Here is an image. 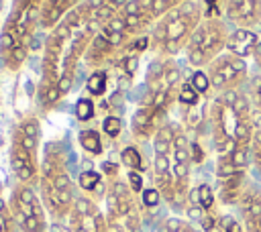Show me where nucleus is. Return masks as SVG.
Here are the masks:
<instances>
[{
	"label": "nucleus",
	"instance_id": "nucleus-1",
	"mask_svg": "<svg viewBox=\"0 0 261 232\" xmlns=\"http://www.w3.org/2000/svg\"><path fill=\"white\" fill-rule=\"evenodd\" d=\"M204 20L202 4L196 2H179L173 10L161 16L155 22V31L151 37V47L161 55L169 57L188 47L192 33Z\"/></svg>",
	"mask_w": 261,
	"mask_h": 232
},
{
	"label": "nucleus",
	"instance_id": "nucleus-2",
	"mask_svg": "<svg viewBox=\"0 0 261 232\" xmlns=\"http://www.w3.org/2000/svg\"><path fill=\"white\" fill-rule=\"evenodd\" d=\"M228 35L230 33L220 18H204L188 41V63L198 69L210 65L218 55H222V49H226Z\"/></svg>",
	"mask_w": 261,
	"mask_h": 232
},
{
	"label": "nucleus",
	"instance_id": "nucleus-3",
	"mask_svg": "<svg viewBox=\"0 0 261 232\" xmlns=\"http://www.w3.org/2000/svg\"><path fill=\"white\" fill-rule=\"evenodd\" d=\"M210 85L218 92H234L243 85L247 79V63L241 57H234L230 53L218 55L206 69Z\"/></svg>",
	"mask_w": 261,
	"mask_h": 232
},
{
	"label": "nucleus",
	"instance_id": "nucleus-4",
	"mask_svg": "<svg viewBox=\"0 0 261 232\" xmlns=\"http://www.w3.org/2000/svg\"><path fill=\"white\" fill-rule=\"evenodd\" d=\"M239 118L234 116L232 108L218 96L210 106V128H212V140L220 155H230L237 147L234 142V128Z\"/></svg>",
	"mask_w": 261,
	"mask_h": 232
},
{
	"label": "nucleus",
	"instance_id": "nucleus-5",
	"mask_svg": "<svg viewBox=\"0 0 261 232\" xmlns=\"http://www.w3.org/2000/svg\"><path fill=\"white\" fill-rule=\"evenodd\" d=\"M106 208H108V222H124L126 218H135L137 214V201L133 189L122 183L120 179H110L106 183Z\"/></svg>",
	"mask_w": 261,
	"mask_h": 232
},
{
	"label": "nucleus",
	"instance_id": "nucleus-6",
	"mask_svg": "<svg viewBox=\"0 0 261 232\" xmlns=\"http://www.w3.org/2000/svg\"><path fill=\"white\" fill-rule=\"evenodd\" d=\"M10 210H12V216H14V220H16L18 226L24 220H31V218L45 220V206L41 204V199L37 197V193L33 191V187L31 185H24V183H18L12 189Z\"/></svg>",
	"mask_w": 261,
	"mask_h": 232
},
{
	"label": "nucleus",
	"instance_id": "nucleus-7",
	"mask_svg": "<svg viewBox=\"0 0 261 232\" xmlns=\"http://www.w3.org/2000/svg\"><path fill=\"white\" fill-rule=\"evenodd\" d=\"M226 18L239 28L261 24V0H230L224 2Z\"/></svg>",
	"mask_w": 261,
	"mask_h": 232
},
{
	"label": "nucleus",
	"instance_id": "nucleus-8",
	"mask_svg": "<svg viewBox=\"0 0 261 232\" xmlns=\"http://www.w3.org/2000/svg\"><path fill=\"white\" fill-rule=\"evenodd\" d=\"M10 167L16 173L18 181L24 185H33L41 179L35 155L29 153L27 149H22L18 142H12V149H10Z\"/></svg>",
	"mask_w": 261,
	"mask_h": 232
},
{
	"label": "nucleus",
	"instance_id": "nucleus-9",
	"mask_svg": "<svg viewBox=\"0 0 261 232\" xmlns=\"http://www.w3.org/2000/svg\"><path fill=\"white\" fill-rule=\"evenodd\" d=\"M153 187L161 193V197L169 204L179 201L177 189H175V181H173V171H171V163L169 157H155L153 159Z\"/></svg>",
	"mask_w": 261,
	"mask_h": 232
},
{
	"label": "nucleus",
	"instance_id": "nucleus-10",
	"mask_svg": "<svg viewBox=\"0 0 261 232\" xmlns=\"http://www.w3.org/2000/svg\"><path fill=\"white\" fill-rule=\"evenodd\" d=\"M163 114H165V112L155 110V108H151V106H143V108H139V110L135 112V116H133V124H130L133 134H135V136H141V138L155 136V132H157L159 126H161L159 120L163 118Z\"/></svg>",
	"mask_w": 261,
	"mask_h": 232
},
{
	"label": "nucleus",
	"instance_id": "nucleus-11",
	"mask_svg": "<svg viewBox=\"0 0 261 232\" xmlns=\"http://www.w3.org/2000/svg\"><path fill=\"white\" fill-rule=\"evenodd\" d=\"M259 45V37L253 28H234L230 35H228V41H226V51L234 57H249L255 53Z\"/></svg>",
	"mask_w": 261,
	"mask_h": 232
},
{
	"label": "nucleus",
	"instance_id": "nucleus-12",
	"mask_svg": "<svg viewBox=\"0 0 261 232\" xmlns=\"http://www.w3.org/2000/svg\"><path fill=\"white\" fill-rule=\"evenodd\" d=\"M116 47L98 31L94 37H92V41H90V47H88V51H86V61H88V65H94V67H102V65H106V61H110L114 55H116Z\"/></svg>",
	"mask_w": 261,
	"mask_h": 232
},
{
	"label": "nucleus",
	"instance_id": "nucleus-13",
	"mask_svg": "<svg viewBox=\"0 0 261 232\" xmlns=\"http://www.w3.org/2000/svg\"><path fill=\"white\" fill-rule=\"evenodd\" d=\"M73 8V2L69 0H59V2H43L41 12H39V22L43 28H55L59 20L67 14V10Z\"/></svg>",
	"mask_w": 261,
	"mask_h": 232
},
{
	"label": "nucleus",
	"instance_id": "nucleus-14",
	"mask_svg": "<svg viewBox=\"0 0 261 232\" xmlns=\"http://www.w3.org/2000/svg\"><path fill=\"white\" fill-rule=\"evenodd\" d=\"M120 14H122V18H124L126 33H128L130 39L137 37V35L143 37V33H145V31L151 26V22L155 20V18L149 14V10H147L145 0L141 2V10H139V12H120Z\"/></svg>",
	"mask_w": 261,
	"mask_h": 232
},
{
	"label": "nucleus",
	"instance_id": "nucleus-15",
	"mask_svg": "<svg viewBox=\"0 0 261 232\" xmlns=\"http://www.w3.org/2000/svg\"><path fill=\"white\" fill-rule=\"evenodd\" d=\"M243 185H245V171H241L239 175H234L230 179H224L222 187H220V199L224 204H239L247 191V189H243Z\"/></svg>",
	"mask_w": 261,
	"mask_h": 232
},
{
	"label": "nucleus",
	"instance_id": "nucleus-16",
	"mask_svg": "<svg viewBox=\"0 0 261 232\" xmlns=\"http://www.w3.org/2000/svg\"><path fill=\"white\" fill-rule=\"evenodd\" d=\"M173 136H175V128L171 124H161L159 130L155 132L153 136V149H155V155L159 157H167L171 147H173Z\"/></svg>",
	"mask_w": 261,
	"mask_h": 232
},
{
	"label": "nucleus",
	"instance_id": "nucleus-17",
	"mask_svg": "<svg viewBox=\"0 0 261 232\" xmlns=\"http://www.w3.org/2000/svg\"><path fill=\"white\" fill-rule=\"evenodd\" d=\"M77 185H80L84 191L94 193L96 197H98V195H106V191H102V189H106V187H102V175L96 173V171H84V173H80Z\"/></svg>",
	"mask_w": 261,
	"mask_h": 232
},
{
	"label": "nucleus",
	"instance_id": "nucleus-18",
	"mask_svg": "<svg viewBox=\"0 0 261 232\" xmlns=\"http://www.w3.org/2000/svg\"><path fill=\"white\" fill-rule=\"evenodd\" d=\"M190 144H192V142H188L186 134H184L181 130H175L173 147H171V151H173V163H186V165H190V163H192Z\"/></svg>",
	"mask_w": 261,
	"mask_h": 232
},
{
	"label": "nucleus",
	"instance_id": "nucleus-19",
	"mask_svg": "<svg viewBox=\"0 0 261 232\" xmlns=\"http://www.w3.org/2000/svg\"><path fill=\"white\" fill-rule=\"evenodd\" d=\"M188 201L192 206H198L202 208L204 212H210L212 210V204H214V195H212V189L208 185H198L196 189H192L188 193Z\"/></svg>",
	"mask_w": 261,
	"mask_h": 232
},
{
	"label": "nucleus",
	"instance_id": "nucleus-20",
	"mask_svg": "<svg viewBox=\"0 0 261 232\" xmlns=\"http://www.w3.org/2000/svg\"><path fill=\"white\" fill-rule=\"evenodd\" d=\"M27 55H29V43L22 41V43H18L12 51H8V53L4 55V65H6L8 69L16 71V69L27 61Z\"/></svg>",
	"mask_w": 261,
	"mask_h": 232
},
{
	"label": "nucleus",
	"instance_id": "nucleus-21",
	"mask_svg": "<svg viewBox=\"0 0 261 232\" xmlns=\"http://www.w3.org/2000/svg\"><path fill=\"white\" fill-rule=\"evenodd\" d=\"M77 140H80V144L88 153H92V155H100L102 153V140H100V134L96 130H92V128L82 130L80 136H77Z\"/></svg>",
	"mask_w": 261,
	"mask_h": 232
},
{
	"label": "nucleus",
	"instance_id": "nucleus-22",
	"mask_svg": "<svg viewBox=\"0 0 261 232\" xmlns=\"http://www.w3.org/2000/svg\"><path fill=\"white\" fill-rule=\"evenodd\" d=\"M106 81H108V73H106V69H96V71L88 77L86 88H88V92H90L92 96H102L104 90H106Z\"/></svg>",
	"mask_w": 261,
	"mask_h": 232
},
{
	"label": "nucleus",
	"instance_id": "nucleus-23",
	"mask_svg": "<svg viewBox=\"0 0 261 232\" xmlns=\"http://www.w3.org/2000/svg\"><path fill=\"white\" fill-rule=\"evenodd\" d=\"M61 98H63V96L59 94L57 83H43V85L39 88V102H41L43 108H51V106H55Z\"/></svg>",
	"mask_w": 261,
	"mask_h": 232
},
{
	"label": "nucleus",
	"instance_id": "nucleus-24",
	"mask_svg": "<svg viewBox=\"0 0 261 232\" xmlns=\"http://www.w3.org/2000/svg\"><path fill=\"white\" fill-rule=\"evenodd\" d=\"M177 4H179L177 0H155V2L145 0V6H147V10H149V14H151L153 18H157V20H159L161 16H165L169 10H173Z\"/></svg>",
	"mask_w": 261,
	"mask_h": 232
},
{
	"label": "nucleus",
	"instance_id": "nucleus-25",
	"mask_svg": "<svg viewBox=\"0 0 261 232\" xmlns=\"http://www.w3.org/2000/svg\"><path fill=\"white\" fill-rule=\"evenodd\" d=\"M239 173H241V169H237V167H234V163H232L230 155H220V157H218L216 175H218V179H220V181L230 179V177H234V175H239Z\"/></svg>",
	"mask_w": 261,
	"mask_h": 232
},
{
	"label": "nucleus",
	"instance_id": "nucleus-26",
	"mask_svg": "<svg viewBox=\"0 0 261 232\" xmlns=\"http://www.w3.org/2000/svg\"><path fill=\"white\" fill-rule=\"evenodd\" d=\"M120 157H122V165H126L128 171H141L143 169V157H141L139 149L126 147V149H122Z\"/></svg>",
	"mask_w": 261,
	"mask_h": 232
},
{
	"label": "nucleus",
	"instance_id": "nucleus-27",
	"mask_svg": "<svg viewBox=\"0 0 261 232\" xmlns=\"http://www.w3.org/2000/svg\"><path fill=\"white\" fill-rule=\"evenodd\" d=\"M157 232H196L194 226L186 220H179V218H167L161 222V226L157 228Z\"/></svg>",
	"mask_w": 261,
	"mask_h": 232
},
{
	"label": "nucleus",
	"instance_id": "nucleus-28",
	"mask_svg": "<svg viewBox=\"0 0 261 232\" xmlns=\"http://www.w3.org/2000/svg\"><path fill=\"white\" fill-rule=\"evenodd\" d=\"M177 100H179L184 106H196L198 100H200V94L194 90L192 81H184L181 88L177 90Z\"/></svg>",
	"mask_w": 261,
	"mask_h": 232
},
{
	"label": "nucleus",
	"instance_id": "nucleus-29",
	"mask_svg": "<svg viewBox=\"0 0 261 232\" xmlns=\"http://www.w3.org/2000/svg\"><path fill=\"white\" fill-rule=\"evenodd\" d=\"M22 136H27V138H33V140H39V132H41V126H39V120L35 118V116H29V118H24L20 124H18V128H16Z\"/></svg>",
	"mask_w": 261,
	"mask_h": 232
},
{
	"label": "nucleus",
	"instance_id": "nucleus-30",
	"mask_svg": "<svg viewBox=\"0 0 261 232\" xmlns=\"http://www.w3.org/2000/svg\"><path fill=\"white\" fill-rule=\"evenodd\" d=\"M73 112H75V118L82 120V122L92 120V118H94V104H92V100H90V98H82V100H77Z\"/></svg>",
	"mask_w": 261,
	"mask_h": 232
},
{
	"label": "nucleus",
	"instance_id": "nucleus-31",
	"mask_svg": "<svg viewBox=\"0 0 261 232\" xmlns=\"http://www.w3.org/2000/svg\"><path fill=\"white\" fill-rule=\"evenodd\" d=\"M230 159H232L234 167L243 171L251 161V147H234V151L230 153Z\"/></svg>",
	"mask_w": 261,
	"mask_h": 232
},
{
	"label": "nucleus",
	"instance_id": "nucleus-32",
	"mask_svg": "<svg viewBox=\"0 0 261 232\" xmlns=\"http://www.w3.org/2000/svg\"><path fill=\"white\" fill-rule=\"evenodd\" d=\"M120 128H122V122H120V118H116V116H106L104 122H102V130H104L106 136H110V138H116V136L120 134Z\"/></svg>",
	"mask_w": 261,
	"mask_h": 232
},
{
	"label": "nucleus",
	"instance_id": "nucleus-33",
	"mask_svg": "<svg viewBox=\"0 0 261 232\" xmlns=\"http://www.w3.org/2000/svg\"><path fill=\"white\" fill-rule=\"evenodd\" d=\"M192 85H194V90H196L198 94H206V92H208V88H210L208 73H206V71H202V69H198V71L192 75Z\"/></svg>",
	"mask_w": 261,
	"mask_h": 232
},
{
	"label": "nucleus",
	"instance_id": "nucleus-34",
	"mask_svg": "<svg viewBox=\"0 0 261 232\" xmlns=\"http://www.w3.org/2000/svg\"><path fill=\"white\" fill-rule=\"evenodd\" d=\"M251 157H253L255 167L261 169V128L253 132V138H251Z\"/></svg>",
	"mask_w": 261,
	"mask_h": 232
},
{
	"label": "nucleus",
	"instance_id": "nucleus-35",
	"mask_svg": "<svg viewBox=\"0 0 261 232\" xmlns=\"http://www.w3.org/2000/svg\"><path fill=\"white\" fill-rule=\"evenodd\" d=\"M218 226L222 228V232H245L241 222H237V218H232V216H220Z\"/></svg>",
	"mask_w": 261,
	"mask_h": 232
},
{
	"label": "nucleus",
	"instance_id": "nucleus-36",
	"mask_svg": "<svg viewBox=\"0 0 261 232\" xmlns=\"http://www.w3.org/2000/svg\"><path fill=\"white\" fill-rule=\"evenodd\" d=\"M141 197H143V206H147V208H157V204H159V199H161V193L155 189V187H147V189H143V193H141Z\"/></svg>",
	"mask_w": 261,
	"mask_h": 232
},
{
	"label": "nucleus",
	"instance_id": "nucleus-37",
	"mask_svg": "<svg viewBox=\"0 0 261 232\" xmlns=\"http://www.w3.org/2000/svg\"><path fill=\"white\" fill-rule=\"evenodd\" d=\"M151 47V39L149 37H137V39H133L130 41V45L126 47L128 51H133V55H137V53H141V51H145V49H149Z\"/></svg>",
	"mask_w": 261,
	"mask_h": 232
},
{
	"label": "nucleus",
	"instance_id": "nucleus-38",
	"mask_svg": "<svg viewBox=\"0 0 261 232\" xmlns=\"http://www.w3.org/2000/svg\"><path fill=\"white\" fill-rule=\"evenodd\" d=\"M128 187L133 189V193H143V177H141V173L139 171H128Z\"/></svg>",
	"mask_w": 261,
	"mask_h": 232
},
{
	"label": "nucleus",
	"instance_id": "nucleus-39",
	"mask_svg": "<svg viewBox=\"0 0 261 232\" xmlns=\"http://www.w3.org/2000/svg\"><path fill=\"white\" fill-rule=\"evenodd\" d=\"M71 85H73V73H61V77H59V81H57L59 94L65 96V94L71 90Z\"/></svg>",
	"mask_w": 261,
	"mask_h": 232
},
{
	"label": "nucleus",
	"instance_id": "nucleus-40",
	"mask_svg": "<svg viewBox=\"0 0 261 232\" xmlns=\"http://www.w3.org/2000/svg\"><path fill=\"white\" fill-rule=\"evenodd\" d=\"M251 100H253V106L257 110H261V77L253 79V85H251Z\"/></svg>",
	"mask_w": 261,
	"mask_h": 232
},
{
	"label": "nucleus",
	"instance_id": "nucleus-41",
	"mask_svg": "<svg viewBox=\"0 0 261 232\" xmlns=\"http://www.w3.org/2000/svg\"><path fill=\"white\" fill-rule=\"evenodd\" d=\"M200 226L204 228V232H212V230H214V226H218V222H216V218L208 212V214H204V218L200 220Z\"/></svg>",
	"mask_w": 261,
	"mask_h": 232
},
{
	"label": "nucleus",
	"instance_id": "nucleus-42",
	"mask_svg": "<svg viewBox=\"0 0 261 232\" xmlns=\"http://www.w3.org/2000/svg\"><path fill=\"white\" fill-rule=\"evenodd\" d=\"M190 155H192V163H202L204 161V151L198 142H192L190 144Z\"/></svg>",
	"mask_w": 261,
	"mask_h": 232
},
{
	"label": "nucleus",
	"instance_id": "nucleus-43",
	"mask_svg": "<svg viewBox=\"0 0 261 232\" xmlns=\"http://www.w3.org/2000/svg\"><path fill=\"white\" fill-rule=\"evenodd\" d=\"M122 63H124L126 75H133V73H135V69H137V65H139V57H137V55H128L126 59H122Z\"/></svg>",
	"mask_w": 261,
	"mask_h": 232
},
{
	"label": "nucleus",
	"instance_id": "nucleus-44",
	"mask_svg": "<svg viewBox=\"0 0 261 232\" xmlns=\"http://www.w3.org/2000/svg\"><path fill=\"white\" fill-rule=\"evenodd\" d=\"M102 173H104L106 177L114 179L116 173H118V165H116V163H110V161H104V163H102Z\"/></svg>",
	"mask_w": 261,
	"mask_h": 232
},
{
	"label": "nucleus",
	"instance_id": "nucleus-45",
	"mask_svg": "<svg viewBox=\"0 0 261 232\" xmlns=\"http://www.w3.org/2000/svg\"><path fill=\"white\" fill-rule=\"evenodd\" d=\"M245 228H247V232H261V216L255 222H247Z\"/></svg>",
	"mask_w": 261,
	"mask_h": 232
},
{
	"label": "nucleus",
	"instance_id": "nucleus-46",
	"mask_svg": "<svg viewBox=\"0 0 261 232\" xmlns=\"http://www.w3.org/2000/svg\"><path fill=\"white\" fill-rule=\"evenodd\" d=\"M49 232H71V230H69V228H65V226H61V224L57 222V224L49 226Z\"/></svg>",
	"mask_w": 261,
	"mask_h": 232
},
{
	"label": "nucleus",
	"instance_id": "nucleus-47",
	"mask_svg": "<svg viewBox=\"0 0 261 232\" xmlns=\"http://www.w3.org/2000/svg\"><path fill=\"white\" fill-rule=\"evenodd\" d=\"M253 55H255V63L261 67V41H259V45H257V49H255V53H253Z\"/></svg>",
	"mask_w": 261,
	"mask_h": 232
},
{
	"label": "nucleus",
	"instance_id": "nucleus-48",
	"mask_svg": "<svg viewBox=\"0 0 261 232\" xmlns=\"http://www.w3.org/2000/svg\"><path fill=\"white\" fill-rule=\"evenodd\" d=\"M259 31H261V24H259Z\"/></svg>",
	"mask_w": 261,
	"mask_h": 232
}]
</instances>
